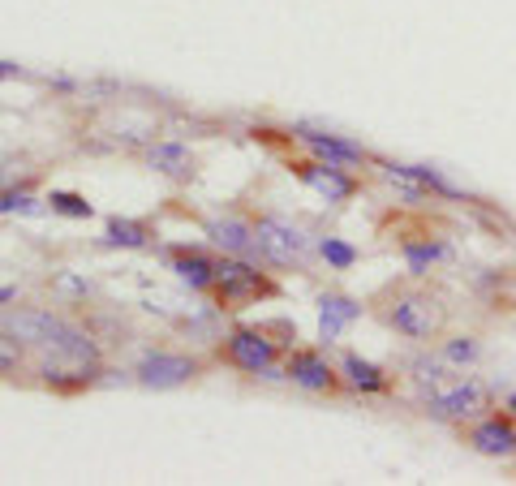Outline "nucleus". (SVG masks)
I'll use <instances>...</instances> for the list:
<instances>
[{
    "mask_svg": "<svg viewBox=\"0 0 516 486\" xmlns=\"http://www.w3.org/2000/svg\"><path fill=\"white\" fill-rule=\"evenodd\" d=\"M0 332L31 353V361H104V349L82 323L70 314H56L43 306H5Z\"/></svg>",
    "mask_w": 516,
    "mask_h": 486,
    "instance_id": "2",
    "label": "nucleus"
},
{
    "mask_svg": "<svg viewBox=\"0 0 516 486\" xmlns=\"http://www.w3.org/2000/svg\"><path fill=\"white\" fill-rule=\"evenodd\" d=\"M293 134H297V143H302L310 155H319V160H327V164H344V168L379 164L366 146L349 143V138H336V134H319V129H293Z\"/></svg>",
    "mask_w": 516,
    "mask_h": 486,
    "instance_id": "11",
    "label": "nucleus"
},
{
    "mask_svg": "<svg viewBox=\"0 0 516 486\" xmlns=\"http://www.w3.org/2000/svg\"><path fill=\"white\" fill-rule=\"evenodd\" d=\"M439 358L447 361V366H474V361L482 358V341L478 336H469V332H456V336H444L439 341Z\"/></svg>",
    "mask_w": 516,
    "mask_h": 486,
    "instance_id": "19",
    "label": "nucleus"
},
{
    "mask_svg": "<svg viewBox=\"0 0 516 486\" xmlns=\"http://www.w3.org/2000/svg\"><path fill=\"white\" fill-rule=\"evenodd\" d=\"M202 233L220 254H237V258H254L258 263V246H254V224L241 216H215L202 224Z\"/></svg>",
    "mask_w": 516,
    "mask_h": 486,
    "instance_id": "12",
    "label": "nucleus"
},
{
    "mask_svg": "<svg viewBox=\"0 0 516 486\" xmlns=\"http://www.w3.org/2000/svg\"><path fill=\"white\" fill-rule=\"evenodd\" d=\"M503 405H508V414L516 417V392H508V400H503Z\"/></svg>",
    "mask_w": 516,
    "mask_h": 486,
    "instance_id": "26",
    "label": "nucleus"
},
{
    "mask_svg": "<svg viewBox=\"0 0 516 486\" xmlns=\"http://www.w3.org/2000/svg\"><path fill=\"white\" fill-rule=\"evenodd\" d=\"M5 211H18V216H35V211H43V207H39V202L31 199L26 190H9V194H0V216H5Z\"/></svg>",
    "mask_w": 516,
    "mask_h": 486,
    "instance_id": "23",
    "label": "nucleus"
},
{
    "mask_svg": "<svg viewBox=\"0 0 516 486\" xmlns=\"http://www.w3.org/2000/svg\"><path fill=\"white\" fill-rule=\"evenodd\" d=\"M319 254H323V263L332 271H349L361 258L357 254V246H349V241H340V237H319Z\"/></svg>",
    "mask_w": 516,
    "mask_h": 486,
    "instance_id": "22",
    "label": "nucleus"
},
{
    "mask_svg": "<svg viewBox=\"0 0 516 486\" xmlns=\"http://www.w3.org/2000/svg\"><path fill=\"white\" fill-rule=\"evenodd\" d=\"M151 237H155V229L146 224V220H125V216H112L104 229V246L108 250H146L151 246Z\"/></svg>",
    "mask_w": 516,
    "mask_h": 486,
    "instance_id": "18",
    "label": "nucleus"
},
{
    "mask_svg": "<svg viewBox=\"0 0 516 486\" xmlns=\"http://www.w3.org/2000/svg\"><path fill=\"white\" fill-rule=\"evenodd\" d=\"M280 293H285L280 280L258 267L254 258H237V254H220L215 258V280L207 297H211V306H220V314H241V310L271 302Z\"/></svg>",
    "mask_w": 516,
    "mask_h": 486,
    "instance_id": "3",
    "label": "nucleus"
},
{
    "mask_svg": "<svg viewBox=\"0 0 516 486\" xmlns=\"http://www.w3.org/2000/svg\"><path fill=\"white\" fill-rule=\"evenodd\" d=\"M43 202H48V211H56V216H70V220H90V216H95V207H90L82 194H73V190H52Z\"/></svg>",
    "mask_w": 516,
    "mask_h": 486,
    "instance_id": "21",
    "label": "nucleus"
},
{
    "mask_svg": "<svg viewBox=\"0 0 516 486\" xmlns=\"http://www.w3.org/2000/svg\"><path fill=\"white\" fill-rule=\"evenodd\" d=\"M207 370V361L194 358V353H173V349H151L138 366H134V379L143 388H155V392H168V388H181V383H194L198 375Z\"/></svg>",
    "mask_w": 516,
    "mask_h": 486,
    "instance_id": "8",
    "label": "nucleus"
},
{
    "mask_svg": "<svg viewBox=\"0 0 516 486\" xmlns=\"http://www.w3.org/2000/svg\"><path fill=\"white\" fill-rule=\"evenodd\" d=\"M215 361H224L241 375H267L285 379V344L271 336L263 323H237L229 336H220L215 344Z\"/></svg>",
    "mask_w": 516,
    "mask_h": 486,
    "instance_id": "5",
    "label": "nucleus"
},
{
    "mask_svg": "<svg viewBox=\"0 0 516 486\" xmlns=\"http://www.w3.org/2000/svg\"><path fill=\"white\" fill-rule=\"evenodd\" d=\"M491 405H495L491 388H486L482 379H469V375L447 379V383H439V388H427V400H422V409H427L435 422H452V426L482 417Z\"/></svg>",
    "mask_w": 516,
    "mask_h": 486,
    "instance_id": "6",
    "label": "nucleus"
},
{
    "mask_svg": "<svg viewBox=\"0 0 516 486\" xmlns=\"http://www.w3.org/2000/svg\"><path fill=\"white\" fill-rule=\"evenodd\" d=\"M288 173H297V181H305L310 190H319L327 202H349L361 190V181L344 168V164H327V160H288Z\"/></svg>",
    "mask_w": 516,
    "mask_h": 486,
    "instance_id": "10",
    "label": "nucleus"
},
{
    "mask_svg": "<svg viewBox=\"0 0 516 486\" xmlns=\"http://www.w3.org/2000/svg\"><path fill=\"white\" fill-rule=\"evenodd\" d=\"M146 168L160 173V177H173V181H190L194 177V151L185 143H155L146 146Z\"/></svg>",
    "mask_w": 516,
    "mask_h": 486,
    "instance_id": "16",
    "label": "nucleus"
},
{
    "mask_svg": "<svg viewBox=\"0 0 516 486\" xmlns=\"http://www.w3.org/2000/svg\"><path fill=\"white\" fill-rule=\"evenodd\" d=\"M14 297H18V288H9V285H0V306H9V302H14Z\"/></svg>",
    "mask_w": 516,
    "mask_h": 486,
    "instance_id": "25",
    "label": "nucleus"
},
{
    "mask_svg": "<svg viewBox=\"0 0 516 486\" xmlns=\"http://www.w3.org/2000/svg\"><path fill=\"white\" fill-rule=\"evenodd\" d=\"M168 258H173V271H177L181 285H190L194 293H211V280H215V258L220 254H207L202 246H173L168 250Z\"/></svg>",
    "mask_w": 516,
    "mask_h": 486,
    "instance_id": "15",
    "label": "nucleus"
},
{
    "mask_svg": "<svg viewBox=\"0 0 516 486\" xmlns=\"http://www.w3.org/2000/svg\"><path fill=\"white\" fill-rule=\"evenodd\" d=\"M400 258L409 263L413 276H430V267L447 258V241L444 237H400Z\"/></svg>",
    "mask_w": 516,
    "mask_h": 486,
    "instance_id": "17",
    "label": "nucleus"
},
{
    "mask_svg": "<svg viewBox=\"0 0 516 486\" xmlns=\"http://www.w3.org/2000/svg\"><path fill=\"white\" fill-rule=\"evenodd\" d=\"M31 366H35L31 353H26L14 336H5V332H0V379H18L22 370H31Z\"/></svg>",
    "mask_w": 516,
    "mask_h": 486,
    "instance_id": "20",
    "label": "nucleus"
},
{
    "mask_svg": "<svg viewBox=\"0 0 516 486\" xmlns=\"http://www.w3.org/2000/svg\"><path fill=\"white\" fill-rule=\"evenodd\" d=\"M361 314H366V302H357L349 293H323L319 297V341L336 344Z\"/></svg>",
    "mask_w": 516,
    "mask_h": 486,
    "instance_id": "13",
    "label": "nucleus"
},
{
    "mask_svg": "<svg viewBox=\"0 0 516 486\" xmlns=\"http://www.w3.org/2000/svg\"><path fill=\"white\" fill-rule=\"evenodd\" d=\"M366 314H374L379 323L405 336L413 344H439L452 327V302L439 285H430L427 276H396L388 285H379L366 297Z\"/></svg>",
    "mask_w": 516,
    "mask_h": 486,
    "instance_id": "1",
    "label": "nucleus"
},
{
    "mask_svg": "<svg viewBox=\"0 0 516 486\" xmlns=\"http://www.w3.org/2000/svg\"><path fill=\"white\" fill-rule=\"evenodd\" d=\"M18 73H22L18 61H0V82H5V78H18Z\"/></svg>",
    "mask_w": 516,
    "mask_h": 486,
    "instance_id": "24",
    "label": "nucleus"
},
{
    "mask_svg": "<svg viewBox=\"0 0 516 486\" xmlns=\"http://www.w3.org/2000/svg\"><path fill=\"white\" fill-rule=\"evenodd\" d=\"M461 439L474 452H482V456H499V461H503V456H516V417L486 409V414L474 417V422H461Z\"/></svg>",
    "mask_w": 516,
    "mask_h": 486,
    "instance_id": "9",
    "label": "nucleus"
},
{
    "mask_svg": "<svg viewBox=\"0 0 516 486\" xmlns=\"http://www.w3.org/2000/svg\"><path fill=\"white\" fill-rule=\"evenodd\" d=\"M254 224V246H258V263L276 271H305L310 258H314V241L305 233L297 220L280 216V211H258L249 216Z\"/></svg>",
    "mask_w": 516,
    "mask_h": 486,
    "instance_id": "4",
    "label": "nucleus"
},
{
    "mask_svg": "<svg viewBox=\"0 0 516 486\" xmlns=\"http://www.w3.org/2000/svg\"><path fill=\"white\" fill-rule=\"evenodd\" d=\"M285 379L293 388L310 392V397H344V392H349L340 366H332L323 349H305V344H297V349L285 353Z\"/></svg>",
    "mask_w": 516,
    "mask_h": 486,
    "instance_id": "7",
    "label": "nucleus"
},
{
    "mask_svg": "<svg viewBox=\"0 0 516 486\" xmlns=\"http://www.w3.org/2000/svg\"><path fill=\"white\" fill-rule=\"evenodd\" d=\"M340 375H344V383H349L353 397H388L392 383H396L383 366L366 361L361 353H340Z\"/></svg>",
    "mask_w": 516,
    "mask_h": 486,
    "instance_id": "14",
    "label": "nucleus"
}]
</instances>
